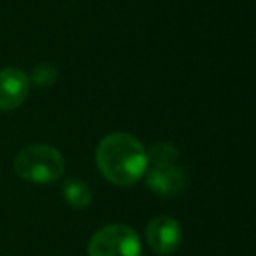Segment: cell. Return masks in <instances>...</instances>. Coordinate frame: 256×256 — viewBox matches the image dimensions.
<instances>
[{
    "mask_svg": "<svg viewBox=\"0 0 256 256\" xmlns=\"http://www.w3.org/2000/svg\"><path fill=\"white\" fill-rule=\"evenodd\" d=\"M96 165L104 178L118 186H132L148 172V153L130 134H110L96 148Z\"/></svg>",
    "mask_w": 256,
    "mask_h": 256,
    "instance_id": "obj_1",
    "label": "cell"
},
{
    "mask_svg": "<svg viewBox=\"0 0 256 256\" xmlns=\"http://www.w3.org/2000/svg\"><path fill=\"white\" fill-rule=\"evenodd\" d=\"M14 170L20 178L36 184H48L60 179L65 170L64 154L53 146L32 144L14 158Z\"/></svg>",
    "mask_w": 256,
    "mask_h": 256,
    "instance_id": "obj_2",
    "label": "cell"
},
{
    "mask_svg": "<svg viewBox=\"0 0 256 256\" xmlns=\"http://www.w3.org/2000/svg\"><path fill=\"white\" fill-rule=\"evenodd\" d=\"M90 256H140V240L136 230L114 223L100 228L88 244Z\"/></svg>",
    "mask_w": 256,
    "mask_h": 256,
    "instance_id": "obj_3",
    "label": "cell"
},
{
    "mask_svg": "<svg viewBox=\"0 0 256 256\" xmlns=\"http://www.w3.org/2000/svg\"><path fill=\"white\" fill-rule=\"evenodd\" d=\"M181 226L170 216H158L146 226V240L153 252L160 256H170L181 244Z\"/></svg>",
    "mask_w": 256,
    "mask_h": 256,
    "instance_id": "obj_4",
    "label": "cell"
},
{
    "mask_svg": "<svg viewBox=\"0 0 256 256\" xmlns=\"http://www.w3.org/2000/svg\"><path fill=\"white\" fill-rule=\"evenodd\" d=\"M30 92V79L22 68L0 70V110H14L25 102Z\"/></svg>",
    "mask_w": 256,
    "mask_h": 256,
    "instance_id": "obj_5",
    "label": "cell"
},
{
    "mask_svg": "<svg viewBox=\"0 0 256 256\" xmlns=\"http://www.w3.org/2000/svg\"><path fill=\"white\" fill-rule=\"evenodd\" d=\"M146 174L148 186L165 196L179 195L188 184V178L178 164L151 165V170H148Z\"/></svg>",
    "mask_w": 256,
    "mask_h": 256,
    "instance_id": "obj_6",
    "label": "cell"
},
{
    "mask_svg": "<svg viewBox=\"0 0 256 256\" xmlns=\"http://www.w3.org/2000/svg\"><path fill=\"white\" fill-rule=\"evenodd\" d=\"M64 196L67 200L68 206L76 207V209H84L92 204V190L88 188L84 181L81 179H68L64 184Z\"/></svg>",
    "mask_w": 256,
    "mask_h": 256,
    "instance_id": "obj_7",
    "label": "cell"
},
{
    "mask_svg": "<svg viewBox=\"0 0 256 256\" xmlns=\"http://www.w3.org/2000/svg\"><path fill=\"white\" fill-rule=\"evenodd\" d=\"M178 150L172 144H158V146L151 148L148 153V167L150 165H167L176 164L178 162Z\"/></svg>",
    "mask_w": 256,
    "mask_h": 256,
    "instance_id": "obj_8",
    "label": "cell"
},
{
    "mask_svg": "<svg viewBox=\"0 0 256 256\" xmlns=\"http://www.w3.org/2000/svg\"><path fill=\"white\" fill-rule=\"evenodd\" d=\"M58 79V68L51 64H39L32 72V82L39 88H50Z\"/></svg>",
    "mask_w": 256,
    "mask_h": 256,
    "instance_id": "obj_9",
    "label": "cell"
}]
</instances>
